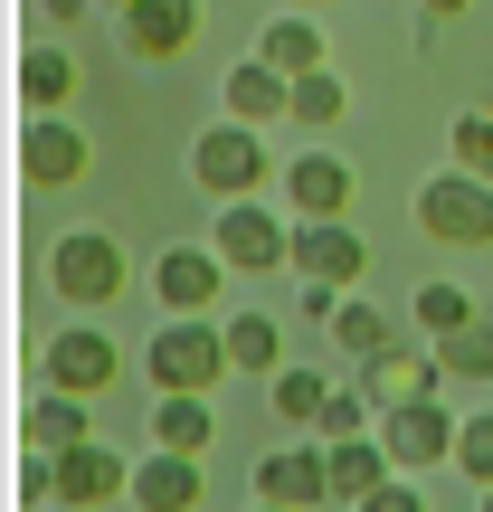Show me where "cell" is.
Instances as JSON below:
<instances>
[{"label": "cell", "mask_w": 493, "mask_h": 512, "mask_svg": "<svg viewBox=\"0 0 493 512\" xmlns=\"http://www.w3.org/2000/svg\"><path fill=\"white\" fill-rule=\"evenodd\" d=\"M124 285H133V256L114 228H67V238L48 247V294L57 304H124Z\"/></svg>", "instance_id": "1"}, {"label": "cell", "mask_w": 493, "mask_h": 512, "mask_svg": "<svg viewBox=\"0 0 493 512\" xmlns=\"http://www.w3.org/2000/svg\"><path fill=\"white\" fill-rule=\"evenodd\" d=\"M143 370H152V389L171 399V389H219L238 361H228V332L209 323V313H162V332L143 342Z\"/></svg>", "instance_id": "2"}, {"label": "cell", "mask_w": 493, "mask_h": 512, "mask_svg": "<svg viewBox=\"0 0 493 512\" xmlns=\"http://www.w3.org/2000/svg\"><path fill=\"white\" fill-rule=\"evenodd\" d=\"M408 209H418V228H427L437 247H484V238H493V181H475V171H456V162L427 171Z\"/></svg>", "instance_id": "3"}, {"label": "cell", "mask_w": 493, "mask_h": 512, "mask_svg": "<svg viewBox=\"0 0 493 512\" xmlns=\"http://www.w3.org/2000/svg\"><path fill=\"white\" fill-rule=\"evenodd\" d=\"M266 171H275V152L256 143V124H228V114H219V124L190 143V181H200L209 200H256Z\"/></svg>", "instance_id": "4"}, {"label": "cell", "mask_w": 493, "mask_h": 512, "mask_svg": "<svg viewBox=\"0 0 493 512\" xmlns=\"http://www.w3.org/2000/svg\"><path fill=\"white\" fill-rule=\"evenodd\" d=\"M304 285H332V294H361L370 275V238L351 219H294V256H285Z\"/></svg>", "instance_id": "5"}, {"label": "cell", "mask_w": 493, "mask_h": 512, "mask_svg": "<svg viewBox=\"0 0 493 512\" xmlns=\"http://www.w3.org/2000/svg\"><path fill=\"white\" fill-rule=\"evenodd\" d=\"M114 494H133L124 446L86 437V446H67V456H48V503L57 512H95V503H114Z\"/></svg>", "instance_id": "6"}, {"label": "cell", "mask_w": 493, "mask_h": 512, "mask_svg": "<svg viewBox=\"0 0 493 512\" xmlns=\"http://www.w3.org/2000/svg\"><path fill=\"white\" fill-rule=\"evenodd\" d=\"M114 370H124V351H114L95 323H57L48 351H38V380H48V389H76V399H105Z\"/></svg>", "instance_id": "7"}, {"label": "cell", "mask_w": 493, "mask_h": 512, "mask_svg": "<svg viewBox=\"0 0 493 512\" xmlns=\"http://www.w3.org/2000/svg\"><path fill=\"white\" fill-rule=\"evenodd\" d=\"M200 0H124L114 10V38H124V57H143V67H171V57L200 38Z\"/></svg>", "instance_id": "8"}, {"label": "cell", "mask_w": 493, "mask_h": 512, "mask_svg": "<svg viewBox=\"0 0 493 512\" xmlns=\"http://www.w3.org/2000/svg\"><path fill=\"white\" fill-rule=\"evenodd\" d=\"M209 247H219L238 275H275V266L294 256V228H275V209H256V200H219V219H209Z\"/></svg>", "instance_id": "9"}, {"label": "cell", "mask_w": 493, "mask_h": 512, "mask_svg": "<svg viewBox=\"0 0 493 512\" xmlns=\"http://www.w3.org/2000/svg\"><path fill=\"white\" fill-rule=\"evenodd\" d=\"M456 427L437 399H408V408H380V446L399 456V475H427V465H456Z\"/></svg>", "instance_id": "10"}, {"label": "cell", "mask_w": 493, "mask_h": 512, "mask_svg": "<svg viewBox=\"0 0 493 512\" xmlns=\"http://www.w3.org/2000/svg\"><path fill=\"white\" fill-rule=\"evenodd\" d=\"M228 275H238V266H228L219 247H162V256H152V304H162V313H209L228 294Z\"/></svg>", "instance_id": "11"}, {"label": "cell", "mask_w": 493, "mask_h": 512, "mask_svg": "<svg viewBox=\"0 0 493 512\" xmlns=\"http://www.w3.org/2000/svg\"><path fill=\"white\" fill-rule=\"evenodd\" d=\"M247 484H256V503H294V512H323V503H332V465H323V437H304V446H266Z\"/></svg>", "instance_id": "12"}, {"label": "cell", "mask_w": 493, "mask_h": 512, "mask_svg": "<svg viewBox=\"0 0 493 512\" xmlns=\"http://www.w3.org/2000/svg\"><path fill=\"white\" fill-rule=\"evenodd\" d=\"M351 152H294L285 162V209L294 219H351Z\"/></svg>", "instance_id": "13"}, {"label": "cell", "mask_w": 493, "mask_h": 512, "mask_svg": "<svg viewBox=\"0 0 493 512\" xmlns=\"http://www.w3.org/2000/svg\"><path fill=\"white\" fill-rule=\"evenodd\" d=\"M19 181H38V190L86 181V133H76L67 114H29V133H19Z\"/></svg>", "instance_id": "14"}, {"label": "cell", "mask_w": 493, "mask_h": 512, "mask_svg": "<svg viewBox=\"0 0 493 512\" xmlns=\"http://www.w3.org/2000/svg\"><path fill=\"white\" fill-rule=\"evenodd\" d=\"M351 380H361L380 408H408V399H437V380H446V370H437V342H389L380 361H361Z\"/></svg>", "instance_id": "15"}, {"label": "cell", "mask_w": 493, "mask_h": 512, "mask_svg": "<svg viewBox=\"0 0 493 512\" xmlns=\"http://www.w3.org/2000/svg\"><path fill=\"white\" fill-rule=\"evenodd\" d=\"M200 484H209V456H133V512H200Z\"/></svg>", "instance_id": "16"}, {"label": "cell", "mask_w": 493, "mask_h": 512, "mask_svg": "<svg viewBox=\"0 0 493 512\" xmlns=\"http://www.w3.org/2000/svg\"><path fill=\"white\" fill-rule=\"evenodd\" d=\"M219 105H228V124H256V133H266L275 114L294 105V76H275L266 57H247V67H228V76H219Z\"/></svg>", "instance_id": "17"}, {"label": "cell", "mask_w": 493, "mask_h": 512, "mask_svg": "<svg viewBox=\"0 0 493 512\" xmlns=\"http://www.w3.org/2000/svg\"><path fill=\"white\" fill-rule=\"evenodd\" d=\"M95 427H86V399L76 389H38L29 399V418H19V446L29 456H67V446H86Z\"/></svg>", "instance_id": "18"}, {"label": "cell", "mask_w": 493, "mask_h": 512, "mask_svg": "<svg viewBox=\"0 0 493 512\" xmlns=\"http://www.w3.org/2000/svg\"><path fill=\"white\" fill-rule=\"evenodd\" d=\"M152 446H171V456H209V446H219V408H209V389H171V399L152 408Z\"/></svg>", "instance_id": "19"}, {"label": "cell", "mask_w": 493, "mask_h": 512, "mask_svg": "<svg viewBox=\"0 0 493 512\" xmlns=\"http://www.w3.org/2000/svg\"><path fill=\"white\" fill-rule=\"evenodd\" d=\"M256 57H266L275 76H313L323 67V19L313 10H275L266 29H256Z\"/></svg>", "instance_id": "20"}, {"label": "cell", "mask_w": 493, "mask_h": 512, "mask_svg": "<svg viewBox=\"0 0 493 512\" xmlns=\"http://www.w3.org/2000/svg\"><path fill=\"white\" fill-rule=\"evenodd\" d=\"M323 465H332V503H370L389 475H399V456H389L380 437H351V446H323Z\"/></svg>", "instance_id": "21"}, {"label": "cell", "mask_w": 493, "mask_h": 512, "mask_svg": "<svg viewBox=\"0 0 493 512\" xmlns=\"http://www.w3.org/2000/svg\"><path fill=\"white\" fill-rule=\"evenodd\" d=\"M219 332H228V361H238L247 380H275V370H285V342H275V313L238 304V313H219Z\"/></svg>", "instance_id": "22"}, {"label": "cell", "mask_w": 493, "mask_h": 512, "mask_svg": "<svg viewBox=\"0 0 493 512\" xmlns=\"http://www.w3.org/2000/svg\"><path fill=\"white\" fill-rule=\"evenodd\" d=\"M323 332H332V351H342L351 370H361V361H380V351L399 342V332H389V313H380V304H361V294H342V304H332V323H323Z\"/></svg>", "instance_id": "23"}, {"label": "cell", "mask_w": 493, "mask_h": 512, "mask_svg": "<svg viewBox=\"0 0 493 512\" xmlns=\"http://www.w3.org/2000/svg\"><path fill=\"white\" fill-rule=\"evenodd\" d=\"M76 95V57L67 48H19V105L29 114H57Z\"/></svg>", "instance_id": "24"}, {"label": "cell", "mask_w": 493, "mask_h": 512, "mask_svg": "<svg viewBox=\"0 0 493 512\" xmlns=\"http://www.w3.org/2000/svg\"><path fill=\"white\" fill-rule=\"evenodd\" d=\"M408 313H418V332H427V342H446V332H465V323H475V294H465L456 275H427V285L408 294Z\"/></svg>", "instance_id": "25"}, {"label": "cell", "mask_w": 493, "mask_h": 512, "mask_svg": "<svg viewBox=\"0 0 493 512\" xmlns=\"http://www.w3.org/2000/svg\"><path fill=\"white\" fill-rule=\"evenodd\" d=\"M323 446H351V437H380V399H370L361 380H332V399H323V427H313Z\"/></svg>", "instance_id": "26"}, {"label": "cell", "mask_w": 493, "mask_h": 512, "mask_svg": "<svg viewBox=\"0 0 493 512\" xmlns=\"http://www.w3.org/2000/svg\"><path fill=\"white\" fill-rule=\"evenodd\" d=\"M351 114V86L332 67H313V76H294V105H285V124H304V133H332Z\"/></svg>", "instance_id": "27"}, {"label": "cell", "mask_w": 493, "mask_h": 512, "mask_svg": "<svg viewBox=\"0 0 493 512\" xmlns=\"http://www.w3.org/2000/svg\"><path fill=\"white\" fill-rule=\"evenodd\" d=\"M266 399H275V418H285V427H323V399H332V380H323V370H275V380H266Z\"/></svg>", "instance_id": "28"}, {"label": "cell", "mask_w": 493, "mask_h": 512, "mask_svg": "<svg viewBox=\"0 0 493 512\" xmlns=\"http://www.w3.org/2000/svg\"><path fill=\"white\" fill-rule=\"evenodd\" d=\"M437 370H446V380H493V323H484V313L437 342Z\"/></svg>", "instance_id": "29"}, {"label": "cell", "mask_w": 493, "mask_h": 512, "mask_svg": "<svg viewBox=\"0 0 493 512\" xmlns=\"http://www.w3.org/2000/svg\"><path fill=\"white\" fill-rule=\"evenodd\" d=\"M446 152H456V171L493 181V105H465L456 124H446Z\"/></svg>", "instance_id": "30"}, {"label": "cell", "mask_w": 493, "mask_h": 512, "mask_svg": "<svg viewBox=\"0 0 493 512\" xmlns=\"http://www.w3.org/2000/svg\"><path fill=\"white\" fill-rule=\"evenodd\" d=\"M456 465H465L475 484H493V408H475V418L456 427Z\"/></svg>", "instance_id": "31"}, {"label": "cell", "mask_w": 493, "mask_h": 512, "mask_svg": "<svg viewBox=\"0 0 493 512\" xmlns=\"http://www.w3.org/2000/svg\"><path fill=\"white\" fill-rule=\"evenodd\" d=\"M351 512H427V494H418V475H389L370 503H351Z\"/></svg>", "instance_id": "32"}, {"label": "cell", "mask_w": 493, "mask_h": 512, "mask_svg": "<svg viewBox=\"0 0 493 512\" xmlns=\"http://www.w3.org/2000/svg\"><path fill=\"white\" fill-rule=\"evenodd\" d=\"M465 10H475V0H418V38L446 29V19H465Z\"/></svg>", "instance_id": "33"}, {"label": "cell", "mask_w": 493, "mask_h": 512, "mask_svg": "<svg viewBox=\"0 0 493 512\" xmlns=\"http://www.w3.org/2000/svg\"><path fill=\"white\" fill-rule=\"evenodd\" d=\"M38 10H48V19H57V29H76V19H86V10H95V0H38Z\"/></svg>", "instance_id": "34"}, {"label": "cell", "mask_w": 493, "mask_h": 512, "mask_svg": "<svg viewBox=\"0 0 493 512\" xmlns=\"http://www.w3.org/2000/svg\"><path fill=\"white\" fill-rule=\"evenodd\" d=\"M475 512H493V484H475Z\"/></svg>", "instance_id": "35"}, {"label": "cell", "mask_w": 493, "mask_h": 512, "mask_svg": "<svg viewBox=\"0 0 493 512\" xmlns=\"http://www.w3.org/2000/svg\"><path fill=\"white\" fill-rule=\"evenodd\" d=\"M285 10H323V0H285Z\"/></svg>", "instance_id": "36"}, {"label": "cell", "mask_w": 493, "mask_h": 512, "mask_svg": "<svg viewBox=\"0 0 493 512\" xmlns=\"http://www.w3.org/2000/svg\"><path fill=\"white\" fill-rule=\"evenodd\" d=\"M256 512H294V503H256Z\"/></svg>", "instance_id": "37"}, {"label": "cell", "mask_w": 493, "mask_h": 512, "mask_svg": "<svg viewBox=\"0 0 493 512\" xmlns=\"http://www.w3.org/2000/svg\"><path fill=\"white\" fill-rule=\"evenodd\" d=\"M114 10H124V0H114Z\"/></svg>", "instance_id": "38"}, {"label": "cell", "mask_w": 493, "mask_h": 512, "mask_svg": "<svg viewBox=\"0 0 493 512\" xmlns=\"http://www.w3.org/2000/svg\"><path fill=\"white\" fill-rule=\"evenodd\" d=\"M484 105H493V95H484Z\"/></svg>", "instance_id": "39"}]
</instances>
